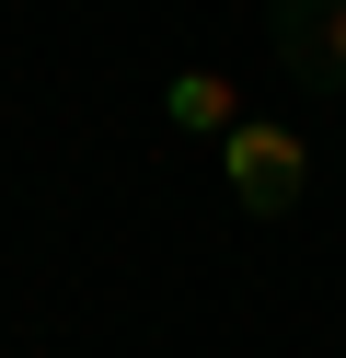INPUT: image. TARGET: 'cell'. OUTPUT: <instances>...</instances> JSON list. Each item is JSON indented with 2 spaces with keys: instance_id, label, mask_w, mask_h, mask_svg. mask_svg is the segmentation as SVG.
Segmentation results:
<instances>
[{
  "instance_id": "obj_2",
  "label": "cell",
  "mask_w": 346,
  "mask_h": 358,
  "mask_svg": "<svg viewBox=\"0 0 346 358\" xmlns=\"http://www.w3.org/2000/svg\"><path fill=\"white\" fill-rule=\"evenodd\" d=\"M266 47L300 93H335L346 104V0H266Z\"/></svg>"
},
{
  "instance_id": "obj_1",
  "label": "cell",
  "mask_w": 346,
  "mask_h": 358,
  "mask_svg": "<svg viewBox=\"0 0 346 358\" xmlns=\"http://www.w3.org/2000/svg\"><path fill=\"white\" fill-rule=\"evenodd\" d=\"M219 185H231L243 220H289L300 185H312V139H300L289 116H243V127L219 139Z\"/></svg>"
},
{
  "instance_id": "obj_3",
  "label": "cell",
  "mask_w": 346,
  "mask_h": 358,
  "mask_svg": "<svg viewBox=\"0 0 346 358\" xmlns=\"http://www.w3.org/2000/svg\"><path fill=\"white\" fill-rule=\"evenodd\" d=\"M243 116H254V104L231 93L219 70H173V81H161V127H173V139H231Z\"/></svg>"
},
{
  "instance_id": "obj_4",
  "label": "cell",
  "mask_w": 346,
  "mask_h": 358,
  "mask_svg": "<svg viewBox=\"0 0 346 358\" xmlns=\"http://www.w3.org/2000/svg\"><path fill=\"white\" fill-rule=\"evenodd\" d=\"M335 162H346V116H335Z\"/></svg>"
}]
</instances>
